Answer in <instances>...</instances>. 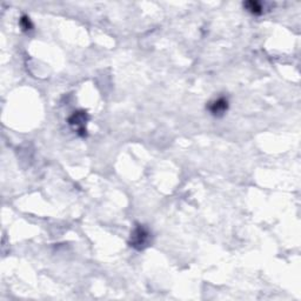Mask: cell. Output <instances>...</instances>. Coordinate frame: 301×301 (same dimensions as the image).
<instances>
[{"label":"cell","mask_w":301,"mask_h":301,"mask_svg":"<svg viewBox=\"0 0 301 301\" xmlns=\"http://www.w3.org/2000/svg\"><path fill=\"white\" fill-rule=\"evenodd\" d=\"M151 243L152 234L150 230L144 225H136L133 231L131 232L130 240H128L130 246L136 251H144L148 246H151Z\"/></svg>","instance_id":"obj_1"},{"label":"cell","mask_w":301,"mask_h":301,"mask_svg":"<svg viewBox=\"0 0 301 301\" xmlns=\"http://www.w3.org/2000/svg\"><path fill=\"white\" fill-rule=\"evenodd\" d=\"M90 117L86 111H77L68 118V125L72 127L75 133L80 136H86L87 130L86 125Z\"/></svg>","instance_id":"obj_2"},{"label":"cell","mask_w":301,"mask_h":301,"mask_svg":"<svg viewBox=\"0 0 301 301\" xmlns=\"http://www.w3.org/2000/svg\"><path fill=\"white\" fill-rule=\"evenodd\" d=\"M207 110L211 112L213 117L220 118L228 111V100L225 97H219L208 103Z\"/></svg>","instance_id":"obj_3"},{"label":"cell","mask_w":301,"mask_h":301,"mask_svg":"<svg viewBox=\"0 0 301 301\" xmlns=\"http://www.w3.org/2000/svg\"><path fill=\"white\" fill-rule=\"evenodd\" d=\"M244 7L253 15H262L264 12L263 4L255 0H250V2L244 3Z\"/></svg>","instance_id":"obj_4"},{"label":"cell","mask_w":301,"mask_h":301,"mask_svg":"<svg viewBox=\"0 0 301 301\" xmlns=\"http://www.w3.org/2000/svg\"><path fill=\"white\" fill-rule=\"evenodd\" d=\"M19 25L24 32H29L33 30V23L31 22L30 17H27V15H23V17L20 18Z\"/></svg>","instance_id":"obj_5"}]
</instances>
